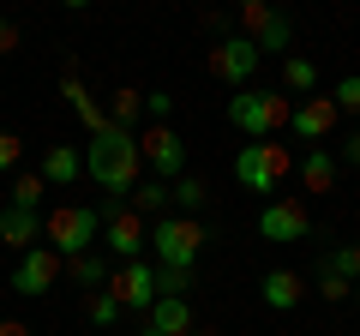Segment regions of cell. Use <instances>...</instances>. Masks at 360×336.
Instances as JSON below:
<instances>
[{"label":"cell","instance_id":"obj_27","mask_svg":"<svg viewBox=\"0 0 360 336\" xmlns=\"http://www.w3.org/2000/svg\"><path fill=\"white\" fill-rule=\"evenodd\" d=\"M186 288H193V271H174V264H156V295H174V300H186Z\"/></svg>","mask_w":360,"mask_h":336},{"label":"cell","instance_id":"obj_25","mask_svg":"<svg viewBox=\"0 0 360 336\" xmlns=\"http://www.w3.org/2000/svg\"><path fill=\"white\" fill-rule=\"evenodd\" d=\"M42 193H49V181H42V174H18V181H13V198H6V205L37 210V205H42Z\"/></svg>","mask_w":360,"mask_h":336},{"label":"cell","instance_id":"obj_14","mask_svg":"<svg viewBox=\"0 0 360 336\" xmlns=\"http://www.w3.org/2000/svg\"><path fill=\"white\" fill-rule=\"evenodd\" d=\"M288 127L319 150V138H330V127H336V103L330 96H307V103H295V120H288Z\"/></svg>","mask_w":360,"mask_h":336},{"label":"cell","instance_id":"obj_4","mask_svg":"<svg viewBox=\"0 0 360 336\" xmlns=\"http://www.w3.org/2000/svg\"><path fill=\"white\" fill-rule=\"evenodd\" d=\"M150 252H156V264L193 271L198 252H205V228H198L193 217H156L150 222Z\"/></svg>","mask_w":360,"mask_h":336},{"label":"cell","instance_id":"obj_11","mask_svg":"<svg viewBox=\"0 0 360 336\" xmlns=\"http://www.w3.org/2000/svg\"><path fill=\"white\" fill-rule=\"evenodd\" d=\"M258 234H264V240H307L312 217H307L300 198H270V205L258 210Z\"/></svg>","mask_w":360,"mask_h":336},{"label":"cell","instance_id":"obj_28","mask_svg":"<svg viewBox=\"0 0 360 336\" xmlns=\"http://www.w3.org/2000/svg\"><path fill=\"white\" fill-rule=\"evenodd\" d=\"M330 103H336V115H360V72H348L342 84H336Z\"/></svg>","mask_w":360,"mask_h":336},{"label":"cell","instance_id":"obj_18","mask_svg":"<svg viewBox=\"0 0 360 336\" xmlns=\"http://www.w3.org/2000/svg\"><path fill=\"white\" fill-rule=\"evenodd\" d=\"M66 276H72L84 295H96V288H108V276H115V264L103 259V252H84V259H66Z\"/></svg>","mask_w":360,"mask_h":336},{"label":"cell","instance_id":"obj_12","mask_svg":"<svg viewBox=\"0 0 360 336\" xmlns=\"http://www.w3.org/2000/svg\"><path fill=\"white\" fill-rule=\"evenodd\" d=\"M103 246L115 252L120 264L144 259V246H150V222H144L139 210H120V217H108V222H103Z\"/></svg>","mask_w":360,"mask_h":336},{"label":"cell","instance_id":"obj_2","mask_svg":"<svg viewBox=\"0 0 360 336\" xmlns=\"http://www.w3.org/2000/svg\"><path fill=\"white\" fill-rule=\"evenodd\" d=\"M288 120H295V103H288L283 91H240V96H229V127H240L252 144L276 138Z\"/></svg>","mask_w":360,"mask_h":336},{"label":"cell","instance_id":"obj_22","mask_svg":"<svg viewBox=\"0 0 360 336\" xmlns=\"http://www.w3.org/2000/svg\"><path fill=\"white\" fill-rule=\"evenodd\" d=\"M168 205H174V198H168V181H139L132 186V210H139V217H168Z\"/></svg>","mask_w":360,"mask_h":336},{"label":"cell","instance_id":"obj_9","mask_svg":"<svg viewBox=\"0 0 360 336\" xmlns=\"http://www.w3.org/2000/svg\"><path fill=\"white\" fill-rule=\"evenodd\" d=\"M108 295L120 300V312H150V306H156V271H150L144 259L115 264V276H108Z\"/></svg>","mask_w":360,"mask_h":336},{"label":"cell","instance_id":"obj_33","mask_svg":"<svg viewBox=\"0 0 360 336\" xmlns=\"http://www.w3.org/2000/svg\"><path fill=\"white\" fill-rule=\"evenodd\" d=\"M0 336H30V330H25L18 318H0Z\"/></svg>","mask_w":360,"mask_h":336},{"label":"cell","instance_id":"obj_23","mask_svg":"<svg viewBox=\"0 0 360 336\" xmlns=\"http://www.w3.org/2000/svg\"><path fill=\"white\" fill-rule=\"evenodd\" d=\"M283 84L295 96H319V66H312L307 54H288V60H283Z\"/></svg>","mask_w":360,"mask_h":336},{"label":"cell","instance_id":"obj_17","mask_svg":"<svg viewBox=\"0 0 360 336\" xmlns=\"http://www.w3.org/2000/svg\"><path fill=\"white\" fill-rule=\"evenodd\" d=\"M258 300H264L270 312H295L300 300H307V288H300V276H295V271H270L264 283H258Z\"/></svg>","mask_w":360,"mask_h":336},{"label":"cell","instance_id":"obj_6","mask_svg":"<svg viewBox=\"0 0 360 336\" xmlns=\"http://www.w3.org/2000/svg\"><path fill=\"white\" fill-rule=\"evenodd\" d=\"M258 60L264 54L252 49V42L240 37V30H229V37L210 49V72L222 78V84H234V91H252V72H258Z\"/></svg>","mask_w":360,"mask_h":336},{"label":"cell","instance_id":"obj_8","mask_svg":"<svg viewBox=\"0 0 360 336\" xmlns=\"http://www.w3.org/2000/svg\"><path fill=\"white\" fill-rule=\"evenodd\" d=\"M234 18H240V25H246L240 37L252 42L258 54H283V49H288V37H295V25H288L283 13H270V6H258V0H246V6H240V13H234Z\"/></svg>","mask_w":360,"mask_h":336},{"label":"cell","instance_id":"obj_30","mask_svg":"<svg viewBox=\"0 0 360 336\" xmlns=\"http://www.w3.org/2000/svg\"><path fill=\"white\" fill-rule=\"evenodd\" d=\"M144 115H150L156 127H168V115H174V96H168V91H144Z\"/></svg>","mask_w":360,"mask_h":336},{"label":"cell","instance_id":"obj_10","mask_svg":"<svg viewBox=\"0 0 360 336\" xmlns=\"http://www.w3.org/2000/svg\"><path fill=\"white\" fill-rule=\"evenodd\" d=\"M139 150H144V162H150L156 181H168V186L180 181V168H186V144H180L174 127H150V132L139 138Z\"/></svg>","mask_w":360,"mask_h":336},{"label":"cell","instance_id":"obj_15","mask_svg":"<svg viewBox=\"0 0 360 336\" xmlns=\"http://www.w3.org/2000/svg\"><path fill=\"white\" fill-rule=\"evenodd\" d=\"M49 186H72L78 174H84V150H72V144H49L42 150V168H37Z\"/></svg>","mask_w":360,"mask_h":336},{"label":"cell","instance_id":"obj_5","mask_svg":"<svg viewBox=\"0 0 360 336\" xmlns=\"http://www.w3.org/2000/svg\"><path fill=\"white\" fill-rule=\"evenodd\" d=\"M288 168H295V162H288V150L264 138V144H246V150L234 156V181L252 186V193H276V181H283Z\"/></svg>","mask_w":360,"mask_h":336},{"label":"cell","instance_id":"obj_3","mask_svg":"<svg viewBox=\"0 0 360 336\" xmlns=\"http://www.w3.org/2000/svg\"><path fill=\"white\" fill-rule=\"evenodd\" d=\"M96 240H103V217H96V205H60V210L42 217V246H54L60 259H84Z\"/></svg>","mask_w":360,"mask_h":336},{"label":"cell","instance_id":"obj_31","mask_svg":"<svg viewBox=\"0 0 360 336\" xmlns=\"http://www.w3.org/2000/svg\"><path fill=\"white\" fill-rule=\"evenodd\" d=\"M13 49H18V25H13V18H0V60H6Z\"/></svg>","mask_w":360,"mask_h":336},{"label":"cell","instance_id":"obj_26","mask_svg":"<svg viewBox=\"0 0 360 336\" xmlns=\"http://www.w3.org/2000/svg\"><path fill=\"white\" fill-rule=\"evenodd\" d=\"M168 198L180 205V217H193V210L205 205V181H193V174H180V181L168 186Z\"/></svg>","mask_w":360,"mask_h":336},{"label":"cell","instance_id":"obj_13","mask_svg":"<svg viewBox=\"0 0 360 336\" xmlns=\"http://www.w3.org/2000/svg\"><path fill=\"white\" fill-rule=\"evenodd\" d=\"M60 96H66V108H72V115L84 120V132H90V138H103V132H108V108L84 91V78H78V72H66V78H60Z\"/></svg>","mask_w":360,"mask_h":336},{"label":"cell","instance_id":"obj_32","mask_svg":"<svg viewBox=\"0 0 360 336\" xmlns=\"http://www.w3.org/2000/svg\"><path fill=\"white\" fill-rule=\"evenodd\" d=\"M342 162H348V168H360V132H348V144H342Z\"/></svg>","mask_w":360,"mask_h":336},{"label":"cell","instance_id":"obj_7","mask_svg":"<svg viewBox=\"0 0 360 336\" xmlns=\"http://www.w3.org/2000/svg\"><path fill=\"white\" fill-rule=\"evenodd\" d=\"M60 271H66V259L54 252V246H30V252H18V264H13V288L30 295V300H42L54 283H60Z\"/></svg>","mask_w":360,"mask_h":336},{"label":"cell","instance_id":"obj_16","mask_svg":"<svg viewBox=\"0 0 360 336\" xmlns=\"http://www.w3.org/2000/svg\"><path fill=\"white\" fill-rule=\"evenodd\" d=\"M0 240H6V246H18V252H30V246L42 240V217H37V210L6 205V210H0Z\"/></svg>","mask_w":360,"mask_h":336},{"label":"cell","instance_id":"obj_35","mask_svg":"<svg viewBox=\"0 0 360 336\" xmlns=\"http://www.w3.org/2000/svg\"><path fill=\"white\" fill-rule=\"evenodd\" d=\"M354 306H360V288H354Z\"/></svg>","mask_w":360,"mask_h":336},{"label":"cell","instance_id":"obj_24","mask_svg":"<svg viewBox=\"0 0 360 336\" xmlns=\"http://www.w3.org/2000/svg\"><path fill=\"white\" fill-rule=\"evenodd\" d=\"M84 318L96 324V330H108V324L120 318V300L108 295V288H96V295H84Z\"/></svg>","mask_w":360,"mask_h":336},{"label":"cell","instance_id":"obj_36","mask_svg":"<svg viewBox=\"0 0 360 336\" xmlns=\"http://www.w3.org/2000/svg\"><path fill=\"white\" fill-rule=\"evenodd\" d=\"M354 252H360V240H354Z\"/></svg>","mask_w":360,"mask_h":336},{"label":"cell","instance_id":"obj_1","mask_svg":"<svg viewBox=\"0 0 360 336\" xmlns=\"http://www.w3.org/2000/svg\"><path fill=\"white\" fill-rule=\"evenodd\" d=\"M139 168H144L139 132H120V127H108L103 138H90V144H84V174H90L96 186H108V193H132V186L144 181Z\"/></svg>","mask_w":360,"mask_h":336},{"label":"cell","instance_id":"obj_34","mask_svg":"<svg viewBox=\"0 0 360 336\" xmlns=\"http://www.w3.org/2000/svg\"><path fill=\"white\" fill-rule=\"evenodd\" d=\"M186 336H217V330H205V324H193V330H186Z\"/></svg>","mask_w":360,"mask_h":336},{"label":"cell","instance_id":"obj_20","mask_svg":"<svg viewBox=\"0 0 360 336\" xmlns=\"http://www.w3.org/2000/svg\"><path fill=\"white\" fill-rule=\"evenodd\" d=\"M300 181H307V193H330V181H336V156L324 150V144L300 156Z\"/></svg>","mask_w":360,"mask_h":336},{"label":"cell","instance_id":"obj_29","mask_svg":"<svg viewBox=\"0 0 360 336\" xmlns=\"http://www.w3.org/2000/svg\"><path fill=\"white\" fill-rule=\"evenodd\" d=\"M18 156H25V138L0 127V174H13V168H18Z\"/></svg>","mask_w":360,"mask_h":336},{"label":"cell","instance_id":"obj_19","mask_svg":"<svg viewBox=\"0 0 360 336\" xmlns=\"http://www.w3.org/2000/svg\"><path fill=\"white\" fill-rule=\"evenodd\" d=\"M139 120H144V91H115L108 96V127H120V132H139Z\"/></svg>","mask_w":360,"mask_h":336},{"label":"cell","instance_id":"obj_21","mask_svg":"<svg viewBox=\"0 0 360 336\" xmlns=\"http://www.w3.org/2000/svg\"><path fill=\"white\" fill-rule=\"evenodd\" d=\"M319 276H342V283H354V288H360V252H354V246H324Z\"/></svg>","mask_w":360,"mask_h":336}]
</instances>
